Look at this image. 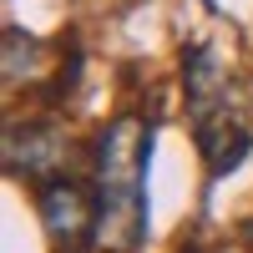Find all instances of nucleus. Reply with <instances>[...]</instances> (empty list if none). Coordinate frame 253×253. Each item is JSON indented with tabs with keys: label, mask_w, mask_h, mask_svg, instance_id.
Instances as JSON below:
<instances>
[{
	"label": "nucleus",
	"mask_w": 253,
	"mask_h": 253,
	"mask_svg": "<svg viewBox=\"0 0 253 253\" xmlns=\"http://www.w3.org/2000/svg\"><path fill=\"white\" fill-rule=\"evenodd\" d=\"M61 142L56 126H10L5 132V167L10 177H31V182H51L61 177Z\"/></svg>",
	"instance_id": "obj_4"
},
{
	"label": "nucleus",
	"mask_w": 253,
	"mask_h": 253,
	"mask_svg": "<svg viewBox=\"0 0 253 253\" xmlns=\"http://www.w3.org/2000/svg\"><path fill=\"white\" fill-rule=\"evenodd\" d=\"M182 71H187V101H193V126H198V147L208 167H213V177L233 172V167L248 157V126L243 117L233 112V86H228V71L218 66V56L208 46H193L182 56Z\"/></svg>",
	"instance_id": "obj_2"
},
{
	"label": "nucleus",
	"mask_w": 253,
	"mask_h": 253,
	"mask_svg": "<svg viewBox=\"0 0 253 253\" xmlns=\"http://www.w3.org/2000/svg\"><path fill=\"white\" fill-rule=\"evenodd\" d=\"M147 157L152 126L137 117H117L96 137V243L112 253H137L147 238Z\"/></svg>",
	"instance_id": "obj_1"
},
{
	"label": "nucleus",
	"mask_w": 253,
	"mask_h": 253,
	"mask_svg": "<svg viewBox=\"0 0 253 253\" xmlns=\"http://www.w3.org/2000/svg\"><path fill=\"white\" fill-rule=\"evenodd\" d=\"M36 203H41V223H46L56 248L76 253L81 243H96V193L81 177L61 172L51 182H41Z\"/></svg>",
	"instance_id": "obj_3"
}]
</instances>
